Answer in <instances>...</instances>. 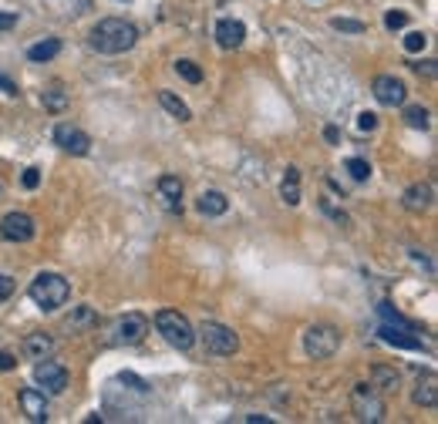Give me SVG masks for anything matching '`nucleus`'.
<instances>
[{
	"instance_id": "nucleus-9",
	"label": "nucleus",
	"mask_w": 438,
	"mask_h": 424,
	"mask_svg": "<svg viewBox=\"0 0 438 424\" xmlns=\"http://www.w3.org/2000/svg\"><path fill=\"white\" fill-rule=\"evenodd\" d=\"M374 98H378V104H385V108H401L405 104V98H408V88H405V81L395 75H381L374 77Z\"/></svg>"
},
{
	"instance_id": "nucleus-19",
	"label": "nucleus",
	"mask_w": 438,
	"mask_h": 424,
	"mask_svg": "<svg viewBox=\"0 0 438 424\" xmlns=\"http://www.w3.org/2000/svg\"><path fill=\"white\" fill-rule=\"evenodd\" d=\"M61 54V40L58 38H48V40H38V44H31L27 48V61H34V65H44V61H51Z\"/></svg>"
},
{
	"instance_id": "nucleus-39",
	"label": "nucleus",
	"mask_w": 438,
	"mask_h": 424,
	"mask_svg": "<svg viewBox=\"0 0 438 424\" xmlns=\"http://www.w3.org/2000/svg\"><path fill=\"white\" fill-rule=\"evenodd\" d=\"M324 138L331 141V145H337V141H341V131H337L334 125H327V129H324Z\"/></svg>"
},
{
	"instance_id": "nucleus-14",
	"label": "nucleus",
	"mask_w": 438,
	"mask_h": 424,
	"mask_svg": "<svg viewBox=\"0 0 438 424\" xmlns=\"http://www.w3.org/2000/svg\"><path fill=\"white\" fill-rule=\"evenodd\" d=\"M246 38V27L243 21H233V17H226V21H219L216 24V40L219 48H226V51H233V48H240Z\"/></svg>"
},
{
	"instance_id": "nucleus-21",
	"label": "nucleus",
	"mask_w": 438,
	"mask_h": 424,
	"mask_svg": "<svg viewBox=\"0 0 438 424\" xmlns=\"http://www.w3.org/2000/svg\"><path fill=\"white\" fill-rule=\"evenodd\" d=\"M159 195L169 209H179V199H182V182L176 175H162L159 179Z\"/></svg>"
},
{
	"instance_id": "nucleus-18",
	"label": "nucleus",
	"mask_w": 438,
	"mask_h": 424,
	"mask_svg": "<svg viewBox=\"0 0 438 424\" xmlns=\"http://www.w3.org/2000/svg\"><path fill=\"white\" fill-rule=\"evenodd\" d=\"M196 209H199L203 216H223V212L230 209V199H226L223 192H216V189H206V192L199 195Z\"/></svg>"
},
{
	"instance_id": "nucleus-12",
	"label": "nucleus",
	"mask_w": 438,
	"mask_h": 424,
	"mask_svg": "<svg viewBox=\"0 0 438 424\" xmlns=\"http://www.w3.org/2000/svg\"><path fill=\"white\" fill-rule=\"evenodd\" d=\"M17 401H21V408H24V414L31 421H38V424L48 421V398H44V391L24 387V391L17 394Z\"/></svg>"
},
{
	"instance_id": "nucleus-16",
	"label": "nucleus",
	"mask_w": 438,
	"mask_h": 424,
	"mask_svg": "<svg viewBox=\"0 0 438 424\" xmlns=\"http://www.w3.org/2000/svg\"><path fill=\"white\" fill-rule=\"evenodd\" d=\"M378 334H381L385 344H395V347H405V350H422V337H408V334H415V330H405V327H391V323H385Z\"/></svg>"
},
{
	"instance_id": "nucleus-27",
	"label": "nucleus",
	"mask_w": 438,
	"mask_h": 424,
	"mask_svg": "<svg viewBox=\"0 0 438 424\" xmlns=\"http://www.w3.org/2000/svg\"><path fill=\"white\" fill-rule=\"evenodd\" d=\"M351 172V179L354 182H368L371 179V165L364 162V158H348V165H344Z\"/></svg>"
},
{
	"instance_id": "nucleus-20",
	"label": "nucleus",
	"mask_w": 438,
	"mask_h": 424,
	"mask_svg": "<svg viewBox=\"0 0 438 424\" xmlns=\"http://www.w3.org/2000/svg\"><path fill=\"white\" fill-rule=\"evenodd\" d=\"M54 350V340L48 334H27V340H24V354L31 360H44L48 354Z\"/></svg>"
},
{
	"instance_id": "nucleus-24",
	"label": "nucleus",
	"mask_w": 438,
	"mask_h": 424,
	"mask_svg": "<svg viewBox=\"0 0 438 424\" xmlns=\"http://www.w3.org/2000/svg\"><path fill=\"white\" fill-rule=\"evenodd\" d=\"M280 195L287 199V206H297L300 202V172L297 168H287V179L280 185Z\"/></svg>"
},
{
	"instance_id": "nucleus-36",
	"label": "nucleus",
	"mask_w": 438,
	"mask_h": 424,
	"mask_svg": "<svg viewBox=\"0 0 438 424\" xmlns=\"http://www.w3.org/2000/svg\"><path fill=\"white\" fill-rule=\"evenodd\" d=\"M17 367V360H14V354H7V350H0V371H14Z\"/></svg>"
},
{
	"instance_id": "nucleus-10",
	"label": "nucleus",
	"mask_w": 438,
	"mask_h": 424,
	"mask_svg": "<svg viewBox=\"0 0 438 424\" xmlns=\"http://www.w3.org/2000/svg\"><path fill=\"white\" fill-rule=\"evenodd\" d=\"M34 381L44 387V394H61L68 387V371L54 360H38L34 364Z\"/></svg>"
},
{
	"instance_id": "nucleus-35",
	"label": "nucleus",
	"mask_w": 438,
	"mask_h": 424,
	"mask_svg": "<svg viewBox=\"0 0 438 424\" xmlns=\"http://www.w3.org/2000/svg\"><path fill=\"white\" fill-rule=\"evenodd\" d=\"M11 296H14V280L0 273V303H4V300H11Z\"/></svg>"
},
{
	"instance_id": "nucleus-37",
	"label": "nucleus",
	"mask_w": 438,
	"mask_h": 424,
	"mask_svg": "<svg viewBox=\"0 0 438 424\" xmlns=\"http://www.w3.org/2000/svg\"><path fill=\"white\" fill-rule=\"evenodd\" d=\"M0 91H4V94H11V98H14V94H17V85H14V81H11L7 75H0Z\"/></svg>"
},
{
	"instance_id": "nucleus-32",
	"label": "nucleus",
	"mask_w": 438,
	"mask_h": 424,
	"mask_svg": "<svg viewBox=\"0 0 438 424\" xmlns=\"http://www.w3.org/2000/svg\"><path fill=\"white\" fill-rule=\"evenodd\" d=\"M95 320H98V317H95L88 307H78L75 317H71V327H88V323H95Z\"/></svg>"
},
{
	"instance_id": "nucleus-1",
	"label": "nucleus",
	"mask_w": 438,
	"mask_h": 424,
	"mask_svg": "<svg viewBox=\"0 0 438 424\" xmlns=\"http://www.w3.org/2000/svg\"><path fill=\"white\" fill-rule=\"evenodd\" d=\"M139 40V31L132 21H122V17H105L91 27L88 34V48L98 54H125L135 48Z\"/></svg>"
},
{
	"instance_id": "nucleus-25",
	"label": "nucleus",
	"mask_w": 438,
	"mask_h": 424,
	"mask_svg": "<svg viewBox=\"0 0 438 424\" xmlns=\"http://www.w3.org/2000/svg\"><path fill=\"white\" fill-rule=\"evenodd\" d=\"M428 118H432V112L425 104H408L405 108V125L408 129H428Z\"/></svg>"
},
{
	"instance_id": "nucleus-26",
	"label": "nucleus",
	"mask_w": 438,
	"mask_h": 424,
	"mask_svg": "<svg viewBox=\"0 0 438 424\" xmlns=\"http://www.w3.org/2000/svg\"><path fill=\"white\" fill-rule=\"evenodd\" d=\"M176 75L186 77L189 85H199V81H203V71H199L196 61H176Z\"/></svg>"
},
{
	"instance_id": "nucleus-30",
	"label": "nucleus",
	"mask_w": 438,
	"mask_h": 424,
	"mask_svg": "<svg viewBox=\"0 0 438 424\" xmlns=\"http://www.w3.org/2000/svg\"><path fill=\"white\" fill-rule=\"evenodd\" d=\"M425 44H428V38L422 34V31H408V34H405V51L408 54L425 51Z\"/></svg>"
},
{
	"instance_id": "nucleus-29",
	"label": "nucleus",
	"mask_w": 438,
	"mask_h": 424,
	"mask_svg": "<svg viewBox=\"0 0 438 424\" xmlns=\"http://www.w3.org/2000/svg\"><path fill=\"white\" fill-rule=\"evenodd\" d=\"M331 27H334V31H344V34H364V31H368L361 21H351V17H334Z\"/></svg>"
},
{
	"instance_id": "nucleus-38",
	"label": "nucleus",
	"mask_w": 438,
	"mask_h": 424,
	"mask_svg": "<svg viewBox=\"0 0 438 424\" xmlns=\"http://www.w3.org/2000/svg\"><path fill=\"white\" fill-rule=\"evenodd\" d=\"M17 24V13H0V31H11Z\"/></svg>"
},
{
	"instance_id": "nucleus-15",
	"label": "nucleus",
	"mask_w": 438,
	"mask_h": 424,
	"mask_svg": "<svg viewBox=\"0 0 438 424\" xmlns=\"http://www.w3.org/2000/svg\"><path fill=\"white\" fill-rule=\"evenodd\" d=\"M412 401L422 404V408H435L438 404V377L432 371H425L418 377V384H415V391H412Z\"/></svg>"
},
{
	"instance_id": "nucleus-8",
	"label": "nucleus",
	"mask_w": 438,
	"mask_h": 424,
	"mask_svg": "<svg viewBox=\"0 0 438 424\" xmlns=\"http://www.w3.org/2000/svg\"><path fill=\"white\" fill-rule=\"evenodd\" d=\"M34 232H38V226L27 212H7L0 219V239H7V243H31Z\"/></svg>"
},
{
	"instance_id": "nucleus-13",
	"label": "nucleus",
	"mask_w": 438,
	"mask_h": 424,
	"mask_svg": "<svg viewBox=\"0 0 438 424\" xmlns=\"http://www.w3.org/2000/svg\"><path fill=\"white\" fill-rule=\"evenodd\" d=\"M432 199H435V189H432L428 182H422V185H408V189H405L401 206L408 209V212H425V209L432 206Z\"/></svg>"
},
{
	"instance_id": "nucleus-22",
	"label": "nucleus",
	"mask_w": 438,
	"mask_h": 424,
	"mask_svg": "<svg viewBox=\"0 0 438 424\" xmlns=\"http://www.w3.org/2000/svg\"><path fill=\"white\" fill-rule=\"evenodd\" d=\"M159 104H162V108H166L172 118H179V121H189V118H193L189 104L182 102V98H176L172 91H159Z\"/></svg>"
},
{
	"instance_id": "nucleus-33",
	"label": "nucleus",
	"mask_w": 438,
	"mask_h": 424,
	"mask_svg": "<svg viewBox=\"0 0 438 424\" xmlns=\"http://www.w3.org/2000/svg\"><path fill=\"white\" fill-rule=\"evenodd\" d=\"M24 189H38L41 185V168H24Z\"/></svg>"
},
{
	"instance_id": "nucleus-4",
	"label": "nucleus",
	"mask_w": 438,
	"mask_h": 424,
	"mask_svg": "<svg viewBox=\"0 0 438 424\" xmlns=\"http://www.w3.org/2000/svg\"><path fill=\"white\" fill-rule=\"evenodd\" d=\"M199 337H203V344H206V350L213 357H233L240 350V337L233 334L230 327H223V323H213V320L203 323Z\"/></svg>"
},
{
	"instance_id": "nucleus-7",
	"label": "nucleus",
	"mask_w": 438,
	"mask_h": 424,
	"mask_svg": "<svg viewBox=\"0 0 438 424\" xmlns=\"http://www.w3.org/2000/svg\"><path fill=\"white\" fill-rule=\"evenodd\" d=\"M351 401H354V411H358V418L361 421H385V401L374 394L371 384H358L354 387V394H351Z\"/></svg>"
},
{
	"instance_id": "nucleus-6",
	"label": "nucleus",
	"mask_w": 438,
	"mask_h": 424,
	"mask_svg": "<svg viewBox=\"0 0 438 424\" xmlns=\"http://www.w3.org/2000/svg\"><path fill=\"white\" fill-rule=\"evenodd\" d=\"M145 334H149V320H145L142 313H125V317H118L115 327H112V344L135 347V344L145 340Z\"/></svg>"
},
{
	"instance_id": "nucleus-23",
	"label": "nucleus",
	"mask_w": 438,
	"mask_h": 424,
	"mask_svg": "<svg viewBox=\"0 0 438 424\" xmlns=\"http://www.w3.org/2000/svg\"><path fill=\"white\" fill-rule=\"evenodd\" d=\"M371 377H374L371 387H378V391H398V384H401L398 371H391V367H385V364H378V367L371 371Z\"/></svg>"
},
{
	"instance_id": "nucleus-31",
	"label": "nucleus",
	"mask_w": 438,
	"mask_h": 424,
	"mask_svg": "<svg viewBox=\"0 0 438 424\" xmlns=\"http://www.w3.org/2000/svg\"><path fill=\"white\" fill-rule=\"evenodd\" d=\"M405 24H408V13H405V11H388L385 13V27H388V31H401Z\"/></svg>"
},
{
	"instance_id": "nucleus-28",
	"label": "nucleus",
	"mask_w": 438,
	"mask_h": 424,
	"mask_svg": "<svg viewBox=\"0 0 438 424\" xmlns=\"http://www.w3.org/2000/svg\"><path fill=\"white\" fill-rule=\"evenodd\" d=\"M378 313H381V317H385V323H391V327H405V330H415V323L405 320L398 310H391V303H381V307H378Z\"/></svg>"
},
{
	"instance_id": "nucleus-34",
	"label": "nucleus",
	"mask_w": 438,
	"mask_h": 424,
	"mask_svg": "<svg viewBox=\"0 0 438 424\" xmlns=\"http://www.w3.org/2000/svg\"><path fill=\"white\" fill-rule=\"evenodd\" d=\"M358 129H361V131H374V129H378V115H374V112H364V115L358 118Z\"/></svg>"
},
{
	"instance_id": "nucleus-2",
	"label": "nucleus",
	"mask_w": 438,
	"mask_h": 424,
	"mask_svg": "<svg viewBox=\"0 0 438 424\" xmlns=\"http://www.w3.org/2000/svg\"><path fill=\"white\" fill-rule=\"evenodd\" d=\"M31 300L38 303L41 310H48V313H54V310H61L71 300V283L61 276V273H38L34 280H31Z\"/></svg>"
},
{
	"instance_id": "nucleus-3",
	"label": "nucleus",
	"mask_w": 438,
	"mask_h": 424,
	"mask_svg": "<svg viewBox=\"0 0 438 424\" xmlns=\"http://www.w3.org/2000/svg\"><path fill=\"white\" fill-rule=\"evenodd\" d=\"M155 327H159V334L166 337L176 350H189L196 344L193 323L186 320L179 310H159V313H155Z\"/></svg>"
},
{
	"instance_id": "nucleus-17",
	"label": "nucleus",
	"mask_w": 438,
	"mask_h": 424,
	"mask_svg": "<svg viewBox=\"0 0 438 424\" xmlns=\"http://www.w3.org/2000/svg\"><path fill=\"white\" fill-rule=\"evenodd\" d=\"M41 102H44V108H48V112L61 115V112L68 108V102H71V94L65 91V85H61V81H51L48 88L41 91Z\"/></svg>"
},
{
	"instance_id": "nucleus-5",
	"label": "nucleus",
	"mask_w": 438,
	"mask_h": 424,
	"mask_svg": "<svg viewBox=\"0 0 438 424\" xmlns=\"http://www.w3.org/2000/svg\"><path fill=\"white\" fill-rule=\"evenodd\" d=\"M337 347H341V334H337L334 327H310L307 334H304V350H307V357L314 360H327L334 357Z\"/></svg>"
},
{
	"instance_id": "nucleus-40",
	"label": "nucleus",
	"mask_w": 438,
	"mask_h": 424,
	"mask_svg": "<svg viewBox=\"0 0 438 424\" xmlns=\"http://www.w3.org/2000/svg\"><path fill=\"white\" fill-rule=\"evenodd\" d=\"M415 71H418V75L425 71V75L432 77V75H435V61H425V65H415Z\"/></svg>"
},
{
	"instance_id": "nucleus-11",
	"label": "nucleus",
	"mask_w": 438,
	"mask_h": 424,
	"mask_svg": "<svg viewBox=\"0 0 438 424\" xmlns=\"http://www.w3.org/2000/svg\"><path fill=\"white\" fill-rule=\"evenodd\" d=\"M54 141L65 148L68 155H88L91 152V138L75 125H58L54 129Z\"/></svg>"
}]
</instances>
